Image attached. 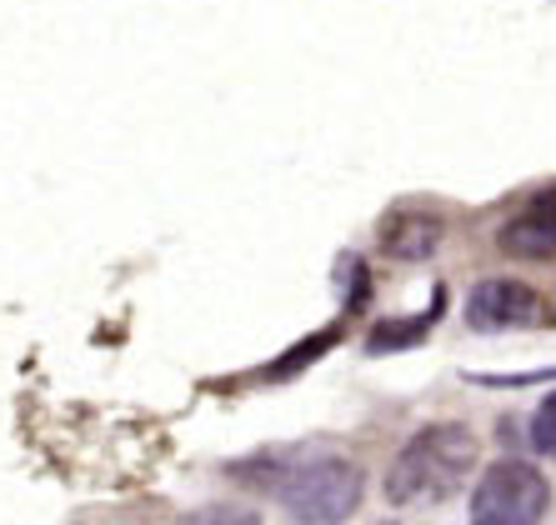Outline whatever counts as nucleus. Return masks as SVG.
<instances>
[{
	"mask_svg": "<svg viewBox=\"0 0 556 525\" xmlns=\"http://www.w3.org/2000/svg\"><path fill=\"white\" fill-rule=\"evenodd\" d=\"M531 446L556 461V390L542 400V406H536V415H531Z\"/></svg>",
	"mask_w": 556,
	"mask_h": 525,
	"instance_id": "8",
	"label": "nucleus"
},
{
	"mask_svg": "<svg viewBox=\"0 0 556 525\" xmlns=\"http://www.w3.org/2000/svg\"><path fill=\"white\" fill-rule=\"evenodd\" d=\"M437 310H441V291H437V306L427 310V316H412V321H381L371 331V341L366 346L376 350V356H387V350H406V346H416L421 335L431 331V321H437Z\"/></svg>",
	"mask_w": 556,
	"mask_h": 525,
	"instance_id": "7",
	"label": "nucleus"
},
{
	"mask_svg": "<svg viewBox=\"0 0 556 525\" xmlns=\"http://www.w3.org/2000/svg\"><path fill=\"white\" fill-rule=\"evenodd\" d=\"M511 260H556V191H542L536 201H527L517 216L496 231Z\"/></svg>",
	"mask_w": 556,
	"mask_h": 525,
	"instance_id": "5",
	"label": "nucleus"
},
{
	"mask_svg": "<svg viewBox=\"0 0 556 525\" xmlns=\"http://www.w3.org/2000/svg\"><path fill=\"white\" fill-rule=\"evenodd\" d=\"M271 490L291 521L331 525V521H351L356 515V505L366 496V475H362V465L341 461V456H326V461L291 465L286 475H276Z\"/></svg>",
	"mask_w": 556,
	"mask_h": 525,
	"instance_id": "2",
	"label": "nucleus"
},
{
	"mask_svg": "<svg viewBox=\"0 0 556 525\" xmlns=\"http://www.w3.org/2000/svg\"><path fill=\"white\" fill-rule=\"evenodd\" d=\"M531 321H542V300L521 281L496 276V281H481L477 291L466 295V325L471 331H517V325H531Z\"/></svg>",
	"mask_w": 556,
	"mask_h": 525,
	"instance_id": "4",
	"label": "nucleus"
},
{
	"mask_svg": "<svg viewBox=\"0 0 556 525\" xmlns=\"http://www.w3.org/2000/svg\"><path fill=\"white\" fill-rule=\"evenodd\" d=\"M477 436L462 421H437L427 431H416L402 446V456L387 471V500L396 511H416V505H437L452 500L466 486V475L477 471Z\"/></svg>",
	"mask_w": 556,
	"mask_h": 525,
	"instance_id": "1",
	"label": "nucleus"
},
{
	"mask_svg": "<svg viewBox=\"0 0 556 525\" xmlns=\"http://www.w3.org/2000/svg\"><path fill=\"white\" fill-rule=\"evenodd\" d=\"M441 235H446V220L431 216V210H402L381 226V251L391 260H431L437 256Z\"/></svg>",
	"mask_w": 556,
	"mask_h": 525,
	"instance_id": "6",
	"label": "nucleus"
},
{
	"mask_svg": "<svg viewBox=\"0 0 556 525\" xmlns=\"http://www.w3.org/2000/svg\"><path fill=\"white\" fill-rule=\"evenodd\" d=\"M552 511L546 475L527 461H496L481 471L471 490V521L477 525H536Z\"/></svg>",
	"mask_w": 556,
	"mask_h": 525,
	"instance_id": "3",
	"label": "nucleus"
}]
</instances>
